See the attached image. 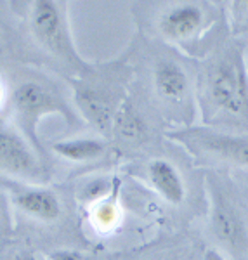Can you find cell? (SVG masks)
Returning a JSON list of instances; mask_svg holds the SVG:
<instances>
[{
    "instance_id": "cell-1",
    "label": "cell",
    "mask_w": 248,
    "mask_h": 260,
    "mask_svg": "<svg viewBox=\"0 0 248 260\" xmlns=\"http://www.w3.org/2000/svg\"><path fill=\"white\" fill-rule=\"evenodd\" d=\"M205 94L208 106L224 123L248 130V71L241 49L231 47L207 70Z\"/></svg>"
},
{
    "instance_id": "cell-2",
    "label": "cell",
    "mask_w": 248,
    "mask_h": 260,
    "mask_svg": "<svg viewBox=\"0 0 248 260\" xmlns=\"http://www.w3.org/2000/svg\"><path fill=\"white\" fill-rule=\"evenodd\" d=\"M175 139L188 146L195 156L248 167V134L191 128L175 134Z\"/></svg>"
},
{
    "instance_id": "cell-3",
    "label": "cell",
    "mask_w": 248,
    "mask_h": 260,
    "mask_svg": "<svg viewBox=\"0 0 248 260\" xmlns=\"http://www.w3.org/2000/svg\"><path fill=\"white\" fill-rule=\"evenodd\" d=\"M14 111L18 118L21 130L32 142L37 151L44 154L42 144L37 136V125L39 120L47 113H59L65 118H71V113L56 95L40 83L26 82L19 85L14 92Z\"/></svg>"
},
{
    "instance_id": "cell-4",
    "label": "cell",
    "mask_w": 248,
    "mask_h": 260,
    "mask_svg": "<svg viewBox=\"0 0 248 260\" xmlns=\"http://www.w3.org/2000/svg\"><path fill=\"white\" fill-rule=\"evenodd\" d=\"M32 24L37 39L40 40V44L45 49H49L50 52L63 57V59L85 66L80 61L73 45H71L68 28H66L57 4L49 2V0L35 2L32 12Z\"/></svg>"
},
{
    "instance_id": "cell-5",
    "label": "cell",
    "mask_w": 248,
    "mask_h": 260,
    "mask_svg": "<svg viewBox=\"0 0 248 260\" xmlns=\"http://www.w3.org/2000/svg\"><path fill=\"white\" fill-rule=\"evenodd\" d=\"M212 231L228 250L236 255L248 251V229L236 205L224 191L212 189Z\"/></svg>"
},
{
    "instance_id": "cell-6",
    "label": "cell",
    "mask_w": 248,
    "mask_h": 260,
    "mask_svg": "<svg viewBox=\"0 0 248 260\" xmlns=\"http://www.w3.org/2000/svg\"><path fill=\"white\" fill-rule=\"evenodd\" d=\"M0 170L14 175H35V154L21 134L0 120Z\"/></svg>"
},
{
    "instance_id": "cell-7",
    "label": "cell",
    "mask_w": 248,
    "mask_h": 260,
    "mask_svg": "<svg viewBox=\"0 0 248 260\" xmlns=\"http://www.w3.org/2000/svg\"><path fill=\"white\" fill-rule=\"evenodd\" d=\"M205 24V11L196 4H180L160 18V31L170 40H189Z\"/></svg>"
},
{
    "instance_id": "cell-8",
    "label": "cell",
    "mask_w": 248,
    "mask_h": 260,
    "mask_svg": "<svg viewBox=\"0 0 248 260\" xmlns=\"http://www.w3.org/2000/svg\"><path fill=\"white\" fill-rule=\"evenodd\" d=\"M149 179L160 194L169 203L179 205L182 203L186 187H184L182 177L179 170L167 160H153L149 165Z\"/></svg>"
},
{
    "instance_id": "cell-9",
    "label": "cell",
    "mask_w": 248,
    "mask_h": 260,
    "mask_svg": "<svg viewBox=\"0 0 248 260\" xmlns=\"http://www.w3.org/2000/svg\"><path fill=\"white\" fill-rule=\"evenodd\" d=\"M154 87L163 99L182 101L189 92L186 71L174 61H160L154 66Z\"/></svg>"
},
{
    "instance_id": "cell-10",
    "label": "cell",
    "mask_w": 248,
    "mask_h": 260,
    "mask_svg": "<svg viewBox=\"0 0 248 260\" xmlns=\"http://www.w3.org/2000/svg\"><path fill=\"white\" fill-rule=\"evenodd\" d=\"M16 205L28 215L40 220H56L61 213L59 200L54 192L47 189L23 191L16 196Z\"/></svg>"
},
{
    "instance_id": "cell-11",
    "label": "cell",
    "mask_w": 248,
    "mask_h": 260,
    "mask_svg": "<svg viewBox=\"0 0 248 260\" xmlns=\"http://www.w3.org/2000/svg\"><path fill=\"white\" fill-rule=\"evenodd\" d=\"M77 103L92 125H96L99 130L109 128L113 121V110L111 103L103 92L92 89V87H78Z\"/></svg>"
},
{
    "instance_id": "cell-12",
    "label": "cell",
    "mask_w": 248,
    "mask_h": 260,
    "mask_svg": "<svg viewBox=\"0 0 248 260\" xmlns=\"http://www.w3.org/2000/svg\"><path fill=\"white\" fill-rule=\"evenodd\" d=\"M52 149L63 158H68L73 161H87L99 158L104 153V144L96 139H73L56 142Z\"/></svg>"
},
{
    "instance_id": "cell-13",
    "label": "cell",
    "mask_w": 248,
    "mask_h": 260,
    "mask_svg": "<svg viewBox=\"0 0 248 260\" xmlns=\"http://www.w3.org/2000/svg\"><path fill=\"white\" fill-rule=\"evenodd\" d=\"M116 134L125 141H139L144 136V121L132 110H125L120 116L115 118Z\"/></svg>"
},
{
    "instance_id": "cell-14",
    "label": "cell",
    "mask_w": 248,
    "mask_h": 260,
    "mask_svg": "<svg viewBox=\"0 0 248 260\" xmlns=\"http://www.w3.org/2000/svg\"><path fill=\"white\" fill-rule=\"evenodd\" d=\"M50 260H87V257L73 250H59L50 255Z\"/></svg>"
},
{
    "instance_id": "cell-15",
    "label": "cell",
    "mask_w": 248,
    "mask_h": 260,
    "mask_svg": "<svg viewBox=\"0 0 248 260\" xmlns=\"http://www.w3.org/2000/svg\"><path fill=\"white\" fill-rule=\"evenodd\" d=\"M113 217H115V212H113V208L109 207V205H104V207H101V208H99V212H98V220L104 222V225L111 224Z\"/></svg>"
},
{
    "instance_id": "cell-16",
    "label": "cell",
    "mask_w": 248,
    "mask_h": 260,
    "mask_svg": "<svg viewBox=\"0 0 248 260\" xmlns=\"http://www.w3.org/2000/svg\"><path fill=\"white\" fill-rule=\"evenodd\" d=\"M106 187H104V184H103V180H98V182H92L89 184V186L85 187V192L90 196V198H94V196H98L99 192H103Z\"/></svg>"
},
{
    "instance_id": "cell-17",
    "label": "cell",
    "mask_w": 248,
    "mask_h": 260,
    "mask_svg": "<svg viewBox=\"0 0 248 260\" xmlns=\"http://www.w3.org/2000/svg\"><path fill=\"white\" fill-rule=\"evenodd\" d=\"M205 260H226L224 255L219 253L217 250H208L207 255H205Z\"/></svg>"
},
{
    "instance_id": "cell-18",
    "label": "cell",
    "mask_w": 248,
    "mask_h": 260,
    "mask_svg": "<svg viewBox=\"0 0 248 260\" xmlns=\"http://www.w3.org/2000/svg\"><path fill=\"white\" fill-rule=\"evenodd\" d=\"M21 260H37L33 255H24V257H21Z\"/></svg>"
},
{
    "instance_id": "cell-19",
    "label": "cell",
    "mask_w": 248,
    "mask_h": 260,
    "mask_svg": "<svg viewBox=\"0 0 248 260\" xmlns=\"http://www.w3.org/2000/svg\"><path fill=\"white\" fill-rule=\"evenodd\" d=\"M0 95H2V90H0Z\"/></svg>"
},
{
    "instance_id": "cell-20",
    "label": "cell",
    "mask_w": 248,
    "mask_h": 260,
    "mask_svg": "<svg viewBox=\"0 0 248 260\" xmlns=\"http://www.w3.org/2000/svg\"><path fill=\"white\" fill-rule=\"evenodd\" d=\"M246 260H248V258H246Z\"/></svg>"
}]
</instances>
